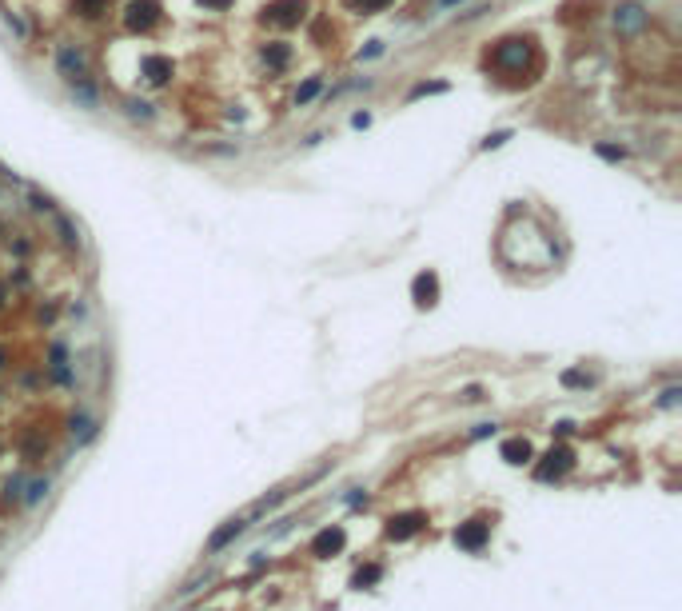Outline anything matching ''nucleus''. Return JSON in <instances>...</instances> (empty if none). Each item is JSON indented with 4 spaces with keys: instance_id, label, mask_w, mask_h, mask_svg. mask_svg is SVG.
I'll return each instance as SVG.
<instances>
[{
    "instance_id": "2f4dec72",
    "label": "nucleus",
    "mask_w": 682,
    "mask_h": 611,
    "mask_svg": "<svg viewBox=\"0 0 682 611\" xmlns=\"http://www.w3.org/2000/svg\"><path fill=\"white\" fill-rule=\"evenodd\" d=\"M4 296H9V288H4V284H0V304H4Z\"/></svg>"
},
{
    "instance_id": "6ab92c4d",
    "label": "nucleus",
    "mask_w": 682,
    "mask_h": 611,
    "mask_svg": "<svg viewBox=\"0 0 682 611\" xmlns=\"http://www.w3.org/2000/svg\"><path fill=\"white\" fill-rule=\"evenodd\" d=\"M315 92H320V80H308L300 92H295V104H308V100H315Z\"/></svg>"
},
{
    "instance_id": "c85d7f7f",
    "label": "nucleus",
    "mask_w": 682,
    "mask_h": 611,
    "mask_svg": "<svg viewBox=\"0 0 682 611\" xmlns=\"http://www.w3.org/2000/svg\"><path fill=\"white\" fill-rule=\"evenodd\" d=\"M352 124H355V128H367V124H372V116H367V113H355Z\"/></svg>"
},
{
    "instance_id": "dca6fc26",
    "label": "nucleus",
    "mask_w": 682,
    "mask_h": 611,
    "mask_svg": "<svg viewBox=\"0 0 682 611\" xmlns=\"http://www.w3.org/2000/svg\"><path fill=\"white\" fill-rule=\"evenodd\" d=\"M379 580H383V568H379V563L355 571V588H372V583H379Z\"/></svg>"
},
{
    "instance_id": "a211bd4d",
    "label": "nucleus",
    "mask_w": 682,
    "mask_h": 611,
    "mask_svg": "<svg viewBox=\"0 0 682 611\" xmlns=\"http://www.w3.org/2000/svg\"><path fill=\"white\" fill-rule=\"evenodd\" d=\"M562 384H567V387H591L594 376H591V372H562Z\"/></svg>"
},
{
    "instance_id": "7c9ffc66",
    "label": "nucleus",
    "mask_w": 682,
    "mask_h": 611,
    "mask_svg": "<svg viewBox=\"0 0 682 611\" xmlns=\"http://www.w3.org/2000/svg\"><path fill=\"white\" fill-rule=\"evenodd\" d=\"M495 432V424H479V428H475V439H483V436H491Z\"/></svg>"
},
{
    "instance_id": "72a5a7b5",
    "label": "nucleus",
    "mask_w": 682,
    "mask_h": 611,
    "mask_svg": "<svg viewBox=\"0 0 682 611\" xmlns=\"http://www.w3.org/2000/svg\"><path fill=\"white\" fill-rule=\"evenodd\" d=\"M447 4H451V0H447Z\"/></svg>"
},
{
    "instance_id": "7ed1b4c3",
    "label": "nucleus",
    "mask_w": 682,
    "mask_h": 611,
    "mask_svg": "<svg viewBox=\"0 0 682 611\" xmlns=\"http://www.w3.org/2000/svg\"><path fill=\"white\" fill-rule=\"evenodd\" d=\"M487 540H491V523L487 520H467V523H459V531H455V543H459L463 551H483Z\"/></svg>"
},
{
    "instance_id": "f03ea898",
    "label": "nucleus",
    "mask_w": 682,
    "mask_h": 611,
    "mask_svg": "<svg viewBox=\"0 0 682 611\" xmlns=\"http://www.w3.org/2000/svg\"><path fill=\"white\" fill-rule=\"evenodd\" d=\"M156 21H160V4H156V0H128V4H124V24H128V28L144 32Z\"/></svg>"
},
{
    "instance_id": "5701e85b",
    "label": "nucleus",
    "mask_w": 682,
    "mask_h": 611,
    "mask_svg": "<svg viewBox=\"0 0 682 611\" xmlns=\"http://www.w3.org/2000/svg\"><path fill=\"white\" fill-rule=\"evenodd\" d=\"M594 152H599L602 160H622V148H611V144H599Z\"/></svg>"
},
{
    "instance_id": "bb28decb",
    "label": "nucleus",
    "mask_w": 682,
    "mask_h": 611,
    "mask_svg": "<svg viewBox=\"0 0 682 611\" xmlns=\"http://www.w3.org/2000/svg\"><path fill=\"white\" fill-rule=\"evenodd\" d=\"M41 491H48V484H41V479H36V484H32V491H28V499H32V503L41 499Z\"/></svg>"
},
{
    "instance_id": "b1692460",
    "label": "nucleus",
    "mask_w": 682,
    "mask_h": 611,
    "mask_svg": "<svg viewBox=\"0 0 682 611\" xmlns=\"http://www.w3.org/2000/svg\"><path fill=\"white\" fill-rule=\"evenodd\" d=\"M427 92H447V84H419V88L411 92V100L415 96H427Z\"/></svg>"
},
{
    "instance_id": "9b49d317",
    "label": "nucleus",
    "mask_w": 682,
    "mask_h": 611,
    "mask_svg": "<svg viewBox=\"0 0 682 611\" xmlns=\"http://www.w3.org/2000/svg\"><path fill=\"white\" fill-rule=\"evenodd\" d=\"M144 76H148L152 84H168L172 61H168V56H144Z\"/></svg>"
},
{
    "instance_id": "1a4fd4ad",
    "label": "nucleus",
    "mask_w": 682,
    "mask_h": 611,
    "mask_svg": "<svg viewBox=\"0 0 682 611\" xmlns=\"http://www.w3.org/2000/svg\"><path fill=\"white\" fill-rule=\"evenodd\" d=\"M523 61H527V44L523 41H507L495 52V64H499V68H519Z\"/></svg>"
},
{
    "instance_id": "412c9836",
    "label": "nucleus",
    "mask_w": 682,
    "mask_h": 611,
    "mask_svg": "<svg viewBox=\"0 0 682 611\" xmlns=\"http://www.w3.org/2000/svg\"><path fill=\"white\" fill-rule=\"evenodd\" d=\"M128 116H144V120H148V116H152V104H144V100H128Z\"/></svg>"
},
{
    "instance_id": "473e14b6",
    "label": "nucleus",
    "mask_w": 682,
    "mask_h": 611,
    "mask_svg": "<svg viewBox=\"0 0 682 611\" xmlns=\"http://www.w3.org/2000/svg\"><path fill=\"white\" fill-rule=\"evenodd\" d=\"M4 356H9V352H4V348H0V367H4Z\"/></svg>"
},
{
    "instance_id": "39448f33",
    "label": "nucleus",
    "mask_w": 682,
    "mask_h": 611,
    "mask_svg": "<svg viewBox=\"0 0 682 611\" xmlns=\"http://www.w3.org/2000/svg\"><path fill=\"white\" fill-rule=\"evenodd\" d=\"M571 459H575V456H571V448H551L547 456H542V464L535 468V476H539L542 484H547V479H559L562 471L571 468Z\"/></svg>"
},
{
    "instance_id": "393cba45",
    "label": "nucleus",
    "mask_w": 682,
    "mask_h": 611,
    "mask_svg": "<svg viewBox=\"0 0 682 611\" xmlns=\"http://www.w3.org/2000/svg\"><path fill=\"white\" fill-rule=\"evenodd\" d=\"M503 140H511V132H495V136H487V140H483V148H499Z\"/></svg>"
},
{
    "instance_id": "0eeeda50",
    "label": "nucleus",
    "mask_w": 682,
    "mask_h": 611,
    "mask_svg": "<svg viewBox=\"0 0 682 611\" xmlns=\"http://www.w3.org/2000/svg\"><path fill=\"white\" fill-rule=\"evenodd\" d=\"M419 528H423V516H419V511H403V516H392V520H387V540H411Z\"/></svg>"
},
{
    "instance_id": "f3484780",
    "label": "nucleus",
    "mask_w": 682,
    "mask_h": 611,
    "mask_svg": "<svg viewBox=\"0 0 682 611\" xmlns=\"http://www.w3.org/2000/svg\"><path fill=\"white\" fill-rule=\"evenodd\" d=\"M44 448H48V444H44V439L36 436V432H28V436H24V456H28V459L44 456Z\"/></svg>"
},
{
    "instance_id": "c756f323",
    "label": "nucleus",
    "mask_w": 682,
    "mask_h": 611,
    "mask_svg": "<svg viewBox=\"0 0 682 611\" xmlns=\"http://www.w3.org/2000/svg\"><path fill=\"white\" fill-rule=\"evenodd\" d=\"M463 400H471V404H475V400H483V387H467V392H463Z\"/></svg>"
},
{
    "instance_id": "aec40b11",
    "label": "nucleus",
    "mask_w": 682,
    "mask_h": 611,
    "mask_svg": "<svg viewBox=\"0 0 682 611\" xmlns=\"http://www.w3.org/2000/svg\"><path fill=\"white\" fill-rule=\"evenodd\" d=\"M352 4H355L360 12H379V9H387L392 0H352Z\"/></svg>"
},
{
    "instance_id": "2eb2a0df",
    "label": "nucleus",
    "mask_w": 682,
    "mask_h": 611,
    "mask_svg": "<svg viewBox=\"0 0 682 611\" xmlns=\"http://www.w3.org/2000/svg\"><path fill=\"white\" fill-rule=\"evenodd\" d=\"M72 9L80 12V16H88V21H96V16L108 12V0H72Z\"/></svg>"
},
{
    "instance_id": "4468645a",
    "label": "nucleus",
    "mask_w": 682,
    "mask_h": 611,
    "mask_svg": "<svg viewBox=\"0 0 682 611\" xmlns=\"http://www.w3.org/2000/svg\"><path fill=\"white\" fill-rule=\"evenodd\" d=\"M288 61H291L288 44H268V48H263V64H268V68H283Z\"/></svg>"
},
{
    "instance_id": "4be33fe9",
    "label": "nucleus",
    "mask_w": 682,
    "mask_h": 611,
    "mask_svg": "<svg viewBox=\"0 0 682 611\" xmlns=\"http://www.w3.org/2000/svg\"><path fill=\"white\" fill-rule=\"evenodd\" d=\"M72 432H76L80 439H88V436H92V419H84V416H80V419H72Z\"/></svg>"
},
{
    "instance_id": "cd10ccee",
    "label": "nucleus",
    "mask_w": 682,
    "mask_h": 611,
    "mask_svg": "<svg viewBox=\"0 0 682 611\" xmlns=\"http://www.w3.org/2000/svg\"><path fill=\"white\" fill-rule=\"evenodd\" d=\"M200 4H204V9H216V12H220V9H228L231 0H200Z\"/></svg>"
},
{
    "instance_id": "ddd939ff",
    "label": "nucleus",
    "mask_w": 682,
    "mask_h": 611,
    "mask_svg": "<svg viewBox=\"0 0 682 611\" xmlns=\"http://www.w3.org/2000/svg\"><path fill=\"white\" fill-rule=\"evenodd\" d=\"M240 531H243V520H228V523H224V528H220V531H216V536H211V540H208V551H220V548H228V543L236 540Z\"/></svg>"
},
{
    "instance_id": "f8f14e48",
    "label": "nucleus",
    "mask_w": 682,
    "mask_h": 611,
    "mask_svg": "<svg viewBox=\"0 0 682 611\" xmlns=\"http://www.w3.org/2000/svg\"><path fill=\"white\" fill-rule=\"evenodd\" d=\"M614 24L619 28H642L646 12H642V4H622V9H614Z\"/></svg>"
},
{
    "instance_id": "f257e3e1",
    "label": "nucleus",
    "mask_w": 682,
    "mask_h": 611,
    "mask_svg": "<svg viewBox=\"0 0 682 611\" xmlns=\"http://www.w3.org/2000/svg\"><path fill=\"white\" fill-rule=\"evenodd\" d=\"M263 16H268L271 24H280V28H295V24L308 16V0H271Z\"/></svg>"
},
{
    "instance_id": "9d476101",
    "label": "nucleus",
    "mask_w": 682,
    "mask_h": 611,
    "mask_svg": "<svg viewBox=\"0 0 682 611\" xmlns=\"http://www.w3.org/2000/svg\"><path fill=\"white\" fill-rule=\"evenodd\" d=\"M499 456L507 459V464H527V459H531V444H527V439H523V436H515V439H503Z\"/></svg>"
},
{
    "instance_id": "a878e982",
    "label": "nucleus",
    "mask_w": 682,
    "mask_h": 611,
    "mask_svg": "<svg viewBox=\"0 0 682 611\" xmlns=\"http://www.w3.org/2000/svg\"><path fill=\"white\" fill-rule=\"evenodd\" d=\"M674 400H678V387H666V392H662V407H671Z\"/></svg>"
},
{
    "instance_id": "6e6552de",
    "label": "nucleus",
    "mask_w": 682,
    "mask_h": 611,
    "mask_svg": "<svg viewBox=\"0 0 682 611\" xmlns=\"http://www.w3.org/2000/svg\"><path fill=\"white\" fill-rule=\"evenodd\" d=\"M61 72L68 76V80H76V84L88 80V64H84V56L72 48V44H64V48H61Z\"/></svg>"
},
{
    "instance_id": "20e7f679",
    "label": "nucleus",
    "mask_w": 682,
    "mask_h": 611,
    "mask_svg": "<svg viewBox=\"0 0 682 611\" xmlns=\"http://www.w3.org/2000/svg\"><path fill=\"white\" fill-rule=\"evenodd\" d=\"M411 300L415 308H435L439 304V276L435 272H419L411 280Z\"/></svg>"
},
{
    "instance_id": "423d86ee",
    "label": "nucleus",
    "mask_w": 682,
    "mask_h": 611,
    "mask_svg": "<svg viewBox=\"0 0 682 611\" xmlns=\"http://www.w3.org/2000/svg\"><path fill=\"white\" fill-rule=\"evenodd\" d=\"M343 543H347V536H343V528H323L315 540H311V555H320V560H331V555H340Z\"/></svg>"
}]
</instances>
